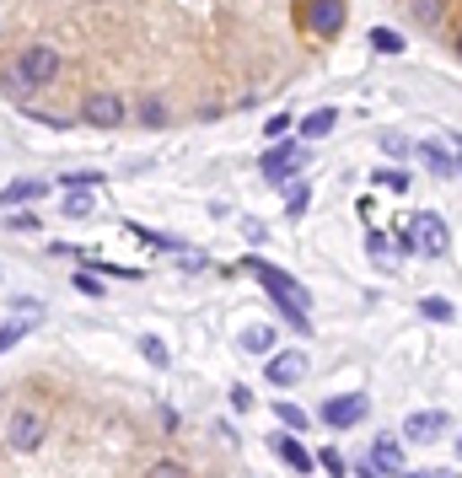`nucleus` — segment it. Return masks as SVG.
<instances>
[{"label": "nucleus", "mask_w": 462, "mask_h": 478, "mask_svg": "<svg viewBox=\"0 0 462 478\" xmlns=\"http://www.w3.org/2000/svg\"><path fill=\"white\" fill-rule=\"evenodd\" d=\"M16 75H22L27 86H48V81L59 75V48H48V43H32V48L16 59Z\"/></svg>", "instance_id": "nucleus-4"}, {"label": "nucleus", "mask_w": 462, "mask_h": 478, "mask_svg": "<svg viewBox=\"0 0 462 478\" xmlns=\"http://www.w3.org/2000/svg\"><path fill=\"white\" fill-rule=\"evenodd\" d=\"M371 183H382L388 194H404V188H409V172H398V167H388V172H377Z\"/></svg>", "instance_id": "nucleus-20"}, {"label": "nucleus", "mask_w": 462, "mask_h": 478, "mask_svg": "<svg viewBox=\"0 0 462 478\" xmlns=\"http://www.w3.org/2000/svg\"><path fill=\"white\" fill-rule=\"evenodd\" d=\"M285 210H291V215H301V210H307V188H301V183L291 188V199H285Z\"/></svg>", "instance_id": "nucleus-28"}, {"label": "nucleus", "mask_w": 462, "mask_h": 478, "mask_svg": "<svg viewBox=\"0 0 462 478\" xmlns=\"http://www.w3.org/2000/svg\"><path fill=\"white\" fill-rule=\"evenodd\" d=\"M231 409H242V414H248V409H253V393H248V387H231Z\"/></svg>", "instance_id": "nucleus-30"}, {"label": "nucleus", "mask_w": 462, "mask_h": 478, "mask_svg": "<svg viewBox=\"0 0 462 478\" xmlns=\"http://www.w3.org/2000/svg\"><path fill=\"white\" fill-rule=\"evenodd\" d=\"M318 463H323V468H328V474H344V457H339V452H323V457H318Z\"/></svg>", "instance_id": "nucleus-31"}, {"label": "nucleus", "mask_w": 462, "mask_h": 478, "mask_svg": "<svg viewBox=\"0 0 462 478\" xmlns=\"http://www.w3.org/2000/svg\"><path fill=\"white\" fill-rule=\"evenodd\" d=\"M43 430H48L43 409H16L11 425H5V441H11L16 452H32V447H43Z\"/></svg>", "instance_id": "nucleus-5"}, {"label": "nucleus", "mask_w": 462, "mask_h": 478, "mask_svg": "<svg viewBox=\"0 0 462 478\" xmlns=\"http://www.w3.org/2000/svg\"><path fill=\"white\" fill-rule=\"evenodd\" d=\"M452 156H458V178H462V140H458V151H452Z\"/></svg>", "instance_id": "nucleus-32"}, {"label": "nucleus", "mask_w": 462, "mask_h": 478, "mask_svg": "<svg viewBox=\"0 0 462 478\" xmlns=\"http://www.w3.org/2000/svg\"><path fill=\"white\" fill-rule=\"evenodd\" d=\"M48 194V183H38V178H22V183H5V204H32V199H43Z\"/></svg>", "instance_id": "nucleus-13"}, {"label": "nucleus", "mask_w": 462, "mask_h": 478, "mask_svg": "<svg viewBox=\"0 0 462 478\" xmlns=\"http://www.w3.org/2000/svg\"><path fill=\"white\" fill-rule=\"evenodd\" d=\"M81 113H86V124H97V129H118V124H124V102H118L113 91H92Z\"/></svg>", "instance_id": "nucleus-8"}, {"label": "nucleus", "mask_w": 462, "mask_h": 478, "mask_svg": "<svg viewBox=\"0 0 462 478\" xmlns=\"http://www.w3.org/2000/svg\"><path fill=\"white\" fill-rule=\"evenodd\" d=\"M414 156H420L436 178H458V156H452L441 140H420V145H414Z\"/></svg>", "instance_id": "nucleus-11"}, {"label": "nucleus", "mask_w": 462, "mask_h": 478, "mask_svg": "<svg viewBox=\"0 0 462 478\" xmlns=\"http://www.w3.org/2000/svg\"><path fill=\"white\" fill-rule=\"evenodd\" d=\"M140 355H145V361H151L156 371L167 366V344H161V339H140Z\"/></svg>", "instance_id": "nucleus-22"}, {"label": "nucleus", "mask_w": 462, "mask_h": 478, "mask_svg": "<svg viewBox=\"0 0 462 478\" xmlns=\"http://www.w3.org/2000/svg\"><path fill=\"white\" fill-rule=\"evenodd\" d=\"M458 54H462V38H458Z\"/></svg>", "instance_id": "nucleus-34"}, {"label": "nucleus", "mask_w": 462, "mask_h": 478, "mask_svg": "<svg viewBox=\"0 0 462 478\" xmlns=\"http://www.w3.org/2000/svg\"><path fill=\"white\" fill-rule=\"evenodd\" d=\"M414 22L420 27H436L441 22V0H414Z\"/></svg>", "instance_id": "nucleus-21"}, {"label": "nucleus", "mask_w": 462, "mask_h": 478, "mask_svg": "<svg viewBox=\"0 0 462 478\" xmlns=\"http://www.w3.org/2000/svg\"><path fill=\"white\" fill-rule=\"evenodd\" d=\"M366 248H371V253H377V258H393V242H388V237H382V231H371V237H366Z\"/></svg>", "instance_id": "nucleus-27"}, {"label": "nucleus", "mask_w": 462, "mask_h": 478, "mask_svg": "<svg viewBox=\"0 0 462 478\" xmlns=\"http://www.w3.org/2000/svg\"><path fill=\"white\" fill-rule=\"evenodd\" d=\"M242 269H248V274H253V280L280 301V307H285V317H291L301 334H312V317H307V312H312V296H307L285 269H275V264H264V258H242Z\"/></svg>", "instance_id": "nucleus-1"}, {"label": "nucleus", "mask_w": 462, "mask_h": 478, "mask_svg": "<svg viewBox=\"0 0 462 478\" xmlns=\"http://www.w3.org/2000/svg\"><path fill=\"white\" fill-rule=\"evenodd\" d=\"M140 118H145V124H161V118H167V108H161V102H145V108H140Z\"/></svg>", "instance_id": "nucleus-29"}, {"label": "nucleus", "mask_w": 462, "mask_h": 478, "mask_svg": "<svg viewBox=\"0 0 462 478\" xmlns=\"http://www.w3.org/2000/svg\"><path fill=\"white\" fill-rule=\"evenodd\" d=\"M258 167H264V178H269V183H291V178L307 167V151H301V145H269Z\"/></svg>", "instance_id": "nucleus-6"}, {"label": "nucleus", "mask_w": 462, "mask_h": 478, "mask_svg": "<svg viewBox=\"0 0 462 478\" xmlns=\"http://www.w3.org/2000/svg\"><path fill=\"white\" fill-rule=\"evenodd\" d=\"M5 231H38V215H5Z\"/></svg>", "instance_id": "nucleus-26"}, {"label": "nucleus", "mask_w": 462, "mask_h": 478, "mask_svg": "<svg viewBox=\"0 0 462 478\" xmlns=\"http://www.w3.org/2000/svg\"><path fill=\"white\" fill-rule=\"evenodd\" d=\"M102 183V172H70L65 178V188H97Z\"/></svg>", "instance_id": "nucleus-24"}, {"label": "nucleus", "mask_w": 462, "mask_h": 478, "mask_svg": "<svg viewBox=\"0 0 462 478\" xmlns=\"http://www.w3.org/2000/svg\"><path fill=\"white\" fill-rule=\"evenodd\" d=\"M371 48H382V54H398V48H404V38H398L393 27H377V32H371Z\"/></svg>", "instance_id": "nucleus-19"}, {"label": "nucleus", "mask_w": 462, "mask_h": 478, "mask_svg": "<svg viewBox=\"0 0 462 478\" xmlns=\"http://www.w3.org/2000/svg\"><path fill=\"white\" fill-rule=\"evenodd\" d=\"M307 27L323 32V38H334V32L344 27V0H312V5H307Z\"/></svg>", "instance_id": "nucleus-9"}, {"label": "nucleus", "mask_w": 462, "mask_h": 478, "mask_svg": "<svg viewBox=\"0 0 462 478\" xmlns=\"http://www.w3.org/2000/svg\"><path fill=\"white\" fill-rule=\"evenodd\" d=\"M275 457L285 463V468H296V474H307L312 468V457L301 452V441H291V436H275Z\"/></svg>", "instance_id": "nucleus-14"}, {"label": "nucleus", "mask_w": 462, "mask_h": 478, "mask_svg": "<svg viewBox=\"0 0 462 478\" xmlns=\"http://www.w3.org/2000/svg\"><path fill=\"white\" fill-rule=\"evenodd\" d=\"M269 382H275V387H296V382H307V355H291V350L275 355V361H269Z\"/></svg>", "instance_id": "nucleus-12"}, {"label": "nucleus", "mask_w": 462, "mask_h": 478, "mask_svg": "<svg viewBox=\"0 0 462 478\" xmlns=\"http://www.w3.org/2000/svg\"><path fill=\"white\" fill-rule=\"evenodd\" d=\"M59 204H65V221H81V215L92 210V188H65Z\"/></svg>", "instance_id": "nucleus-17"}, {"label": "nucleus", "mask_w": 462, "mask_h": 478, "mask_svg": "<svg viewBox=\"0 0 462 478\" xmlns=\"http://www.w3.org/2000/svg\"><path fill=\"white\" fill-rule=\"evenodd\" d=\"M366 409H371V398H361V393L328 398V404H323V425H328V430H350V425L366 420Z\"/></svg>", "instance_id": "nucleus-7"}, {"label": "nucleus", "mask_w": 462, "mask_h": 478, "mask_svg": "<svg viewBox=\"0 0 462 478\" xmlns=\"http://www.w3.org/2000/svg\"><path fill=\"white\" fill-rule=\"evenodd\" d=\"M458 463H462V436H458Z\"/></svg>", "instance_id": "nucleus-33"}, {"label": "nucleus", "mask_w": 462, "mask_h": 478, "mask_svg": "<svg viewBox=\"0 0 462 478\" xmlns=\"http://www.w3.org/2000/svg\"><path fill=\"white\" fill-rule=\"evenodd\" d=\"M275 414H280V425H291V430H301V425H307V414H301L296 404H285V398L275 404Z\"/></svg>", "instance_id": "nucleus-23"}, {"label": "nucleus", "mask_w": 462, "mask_h": 478, "mask_svg": "<svg viewBox=\"0 0 462 478\" xmlns=\"http://www.w3.org/2000/svg\"><path fill=\"white\" fill-rule=\"evenodd\" d=\"M382 151H388L393 161H404V156H409V140H398V135H388V140H382Z\"/></svg>", "instance_id": "nucleus-25"}, {"label": "nucleus", "mask_w": 462, "mask_h": 478, "mask_svg": "<svg viewBox=\"0 0 462 478\" xmlns=\"http://www.w3.org/2000/svg\"><path fill=\"white\" fill-rule=\"evenodd\" d=\"M409 242H414V253H425V258H441L447 248H452V231H447V221L436 215V210H425V215H414L409 226Z\"/></svg>", "instance_id": "nucleus-2"}, {"label": "nucleus", "mask_w": 462, "mask_h": 478, "mask_svg": "<svg viewBox=\"0 0 462 478\" xmlns=\"http://www.w3.org/2000/svg\"><path fill=\"white\" fill-rule=\"evenodd\" d=\"M242 350H248V355H269V350H275V328H264V323L242 328Z\"/></svg>", "instance_id": "nucleus-16"}, {"label": "nucleus", "mask_w": 462, "mask_h": 478, "mask_svg": "<svg viewBox=\"0 0 462 478\" xmlns=\"http://www.w3.org/2000/svg\"><path fill=\"white\" fill-rule=\"evenodd\" d=\"M447 425H452V420H447L441 409H425V414H409V420H404V436H409V441H436V436H447Z\"/></svg>", "instance_id": "nucleus-10"}, {"label": "nucleus", "mask_w": 462, "mask_h": 478, "mask_svg": "<svg viewBox=\"0 0 462 478\" xmlns=\"http://www.w3.org/2000/svg\"><path fill=\"white\" fill-rule=\"evenodd\" d=\"M334 124H339V113H334V108H318V113H307V124H301V140H323Z\"/></svg>", "instance_id": "nucleus-15"}, {"label": "nucleus", "mask_w": 462, "mask_h": 478, "mask_svg": "<svg viewBox=\"0 0 462 478\" xmlns=\"http://www.w3.org/2000/svg\"><path fill=\"white\" fill-rule=\"evenodd\" d=\"M420 312H425L431 323H452V317H458V307H452L447 296H425V301H420Z\"/></svg>", "instance_id": "nucleus-18"}, {"label": "nucleus", "mask_w": 462, "mask_h": 478, "mask_svg": "<svg viewBox=\"0 0 462 478\" xmlns=\"http://www.w3.org/2000/svg\"><path fill=\"white\" fill-rule=\"evenodd\" d=\"M355 474H366V478L404 474V441H398V436H377V441H371V457H366Z\"/></svg>", "instance_id": "nucleus-3"}]
</instances>
